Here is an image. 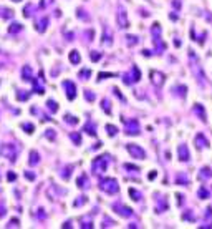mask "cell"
Wrapping results in <instances>:
<instances>
[{
    "label": "cell",
    "instance_id": "ab89813d",
    "mask_svg": "<svg viewBox=\"0 0 212 229\" xmlns=\"http://www.w3.org/2000/svg\"><path fill=\"white\" fill-rule=\"evenodd\" d=\"M8 179L13 181V179H15V174H13V173H8Z\"/></svg>",
    "mask_w": 212,
    "mask_h": 229
},
{
    "label": "cell",
    "instance_id": "ba28073f",
    "mask_svg": "<svg viewBox=\"0 0 212 229\" xmlns=\"http://www.w3.org/2000/svg\"><path fill=\"white\" fill-rule=\"evenodd\" d=\"M149 76H151L152 85H156V86H161L162 85V81H164V75L162 73H159V72H156V70H152V72L149 73Z\"/></svg>",
    "mask_w": 212,
    "mask_h": 229
},
{
    "label": "cell",
    "instance_id": "d4e9b609",
    "mask_svg": "<svg viewBox=\"0 0 212 229\" xmlns=\"http://www.w3.org/2000/svg\"><path fill=\"white\" fill-rule=\"evenodd\" d=\"M176 181H178L179 184H182V186H186L187 184V179H186V174H179L178 178H176Z\"/></svg>",
    "mask_w": 212,
    "mask_h": 229
},
{
    "label": "cell",
    "instance_id": "8992f818",
    "mask_svg": "<svg viewBox=\"0 0 212 229\" xmlns=\"http://www.w3.org/2000/svg\"><path fill=\"white\" fill-rule=\"evenodd\" d=\"M126 133L128 134H138L139 133V123L136 120H125Z\"/></svg>",
    "mask_w": 212,
    "mask_h": 229
},
{
    "label": "cell",
    "instance_id": "7c38bea8",
    "mask_svg": "<svg viewBox=\"0 0 212 229\" xmlns=\"http://www.w3.org/2000/svg\"><path fill=\"white\" fill-rule=\"evenodd\" d=\"M43 72H40V76H38V80H33V91H37V93H43Z\"/></svg>",
    "mask_w": 212,
    "mask_h": 229
},
{
    "label": "cell",
    "instance_id": "d6986e66",
    "mask_svg": "<svg viewBox=\"0 0 212 229\" xmlns=\"http://www.w3.org/2000/svg\"><path fill=\"white\" fill-rule=\"evenodd\" d=\"M196 144H197V148H201V146H207V139H205L202 134H197V136H196Z\"/></svg>",
    "mask_w": 212,
    "mask_h": 229
},
{
    "label": "cell",
    "instance_id": "30bf717a",
    "mask_svg": "<svg viewBox=\"0 0 212 229\" xmlns=\"http://www.w3.org/2000/svg\"><path fill=\"white\" fill-rule=\"evenodd\" d=\"M113 209H116L118 214L125 216V218H129V216H133V211L126 208V206H121V204H113Z\"/></svg>",
    "mask_w": 212,
    "mask_h": 229
},
{
    "label": "cell",
    "instance_id": "2e32d148",
    "mask_svg": "<svg viewBox=\"0 0 212 229\" xmlns=\"http://www.w3.org/2000/svg\"><path fill=\"white\" fill-rule=\"evenodd\" d=\"M46 23H48V17H43V19L38 20V23H37V30H38V32H45Z\"/></svg>",
    "mask_w": 212,
    "mask_h": 229
},
{
    "label": "cell",
    "instance_id": "3957f363",
    "mask_svg": "<svg viewBox=\"0 0 212 229\" xmlns=\"http://www.w3.org/2000/svg\"><path fill=\"white\" fill-rule=\"evenodd\" d=\"M0 153H2L5 158H8L10 161H15L17 156H19V148H17L15 144H3L2 148H0Z\"/></svg>",
    "mask_w": 212,
    "mask_h": 229
},
{
    "label": "cell",
    "instance_id": "5b68a950",
    "mask_svg": "<svg viewBox=\"0 0 212 229\" xmlns=\"http://www.w3.org/2000/svg\"><path fill=\"white\" fill-rule=\"evenodd\" d=\"M139 78H141V72L136 67H133L131 70H129V73L123 75V81H125L126 85H131V83H134V81H138Z\"/></svg>",
    "mask_w": 212,
    "mask_h": 229
},
{
    "label": "cell",
    "instance_id": "b9f144b4",
    "mask_svg": "<svg viewBox=\"0 0 212 229\" xmlns=\"http://www.w3.org/2000/svg\"><path fill=\"white\" fill-rule=\"evenodd\" d=\"M13 2H20V0H13Z\"/></svg>",
    "mask_w": 212,
    "mask_h": 229
},
{
    "label": "cell",
    "instance_id": "8fae6325",
    "mask_svg": "<svg viewBox=\"0 0 212 229\" xmlns=\"http://www.w3.org/2000/svg\"><path fill=\"white\" fill-rule=\"evenodd\" d=\"M178 153H179L181 161H187V160L191 158V153H189V150H187V146H186V144H179Z\"/></svg>",
    "mask_w": 212,
    "mask_h": 229
},
{
    "label": "cell",
    "instance_id": "d590c367",
    "mask_svg": "<svg viewBox=\"0 0 212 229\" xmlns=\"http://www.w3.org/2000/svg\"><path fill=\"white\" fill-rule=\"evenodd\" d=\"M45 134H46V136H48L50 139H55V134H53V130H46V133H45Z\"/></svg>",
    "mask_w": 212,
    "mask_h": 229
},
{
    "label": "cell",
    "instance_id": "ffe728a7",
    "mask_svg": "<svg viewBox=\"0 0 212 229\" xmlns=\"http://www.w3.org/2000/svg\"><path fill=\"white\" fill-rule=\"evenodd\" d=\"M210 176H212V171H210V169L209 168H202L201 169V173H199V178H210Z\"/></svg>",
    "mask_w": 212,
    "mask_h": 229
},
{
    "label": "cell",
    "instance_id": "9a60e30c",
    "mask_svg": "<svg viewBox=\"0 0 212 229\" xmlns=\"http://www.w3.org/2000/svg\"><path fill=\"white\" fill-rule=\"evenodd\" d=\"M40 161V156L37 151H30V160H28V163H30V166H35V164H38Z\"/></svg>",
    "mask_w": 212,
    "mask_h": 229
},
{
    "label": "cell",
    "instance_id": "d6a6232c",
    "mask_svg": "<svg viewBox=\"0 0 212 229\" xmlns=\"http://www.w3.org/2000/svg\"><path fill=\"white\" fill-rule=\"evenodd\" d=\"M80 76H81V78H83V76H85V78H88V76H90V70H81Z\"/></svg>",
    "mask_w": 212,
    "mask_h": 229
},
{
    "label": "cell",
    "instance_id": "74e56055",
    "mask_svg": "<svg viewBox=\"0 0 212 229\" xmlns=\"http://www.w3.org/2000/svg\"><path fill=\"white\" fill-rule=\"evenodd\" d=\"M8 226H10V227H15V226H19V221H17V219H12Z\"/></svg>",
    "mask_w": 212,
    "mask_h": 229
},
{
    "label": "cell",
    "instance_id": "5bb4252c",
    "mask_svg": "<svg viewBox=\"0 0 212 229\" xmlns=\"http://www.w3.org/2000/svg\"><path fill=\"white\" fill-rule=\"evenodd\" d=\"M22 78L25 80V81H33V75H32V68L25 65L22 68Z\"/></svg>",
    "mask_w": 212,
    "mask_h": 229
},
{
    "label": "cell",
    "instance_id": "f546056e",
    "mask_svg": "<svg viewBox=\"0 0 212 229\" xmlns=\"http://www.w3.org/2000/svg\"><path fill=\"white\" fill-rule=\"evenodd\" d=\"M199 196H201L202 199H205L209 196V193H207V189H205V188H201V189H199Z\"/></svg>",
    "mask_w": 212,
    "mask_h": 229
},
{
    "label": "cell",
    "instance_id": "cb8c5ba5",
    "mask_svg": "<svg viewBox=\"0 0 212 229\" xmlns=\"http://www.w3.org/2000/svg\"><path fill=\"white\" fill-rule=\"evenodd\" d=\"M20 30H22V25H20V23H12V27L8 28L10 33H15V32H20Z\"/></svg>",
    "mask_w": 212,
    "mask_h": 229
},
{
    "label": "cell",
    "instance_id": "4fadbf2b",
    "mask_svg": "<svg viewBox=\"0 0 212 229\" xmlns=\"http://www.w3.org/2000/svg\"><path fill=\"white\" fill-rule=\"evenodd\" d=\"M118 23H119V27H129V22H128V15L125 10H119L118 12Z\"/></svg>",
    "mask_w": 212,
    "mask_h": 229
},
{
    "label": "cell",
    "instance_id": "6da1fadb",
    "mask_svg": "<svg viewBox=\"0 0 212 229\" xmlns=\"http://www.w3.org/2000/svg\"><path fill=\"white\" fill-rule=\"evenodd\" d=\"M108 164H109V156H108V155L99 156V158H96V160L93 161V171L98 173V174H101V173L106 171Z\"/></svg>",
    "mask_w": 212,
    "mask_h": 229
},
{
    "label": "cell",
    "instance_id": "4dcf8cb0",
    "mask_svg": "<svg viewBox=\"0 0 212 229\" xmlns=\"http://www.w3.org/2000/svg\"><path fill=\"white\" fill-rule=\"evenodd\" d=\"M65 118H66V121H68V123H72V125H76V123H78V120H76L75 116H70V115H66V116H65Z\"/></svg>",
    "mask_w": 212,
    "mask_h": 229
},
{
    "label": "cell",
    "instance_id": "7a4b0ae2",
    "mask_svg": "<svg viewBox=\"0 0 212 229\" xmlns=\"http://www.w3.org/2000/svg\"><path fill=\"white\" fill-rule=\"evenodd\" d=\"M99 188H101L104 193H108V194H114V193H118V189H119V186H118V181L113 179V178L103 179L101 183H99Z\"/></svg>",
    "mask_w": 212,
    "mask_h": 229
},
{
    "label": "cell",
    "instance_id": "f1b7e54d",
    "mask_svg": "<svg viewBox=\"0 0 212 229\" xmlns=\"http://www.w3.org/2000/svg\"><path fill=\"white\" fill-rule=\"evenodd\" d=\"M126 38H128V40H126L128 45H134V43H138V38H136V37H133V35H128Z\"/></svg>",
    "mask_w": 212,
    "mask_h": 229
},
{
    "label": "cell",
    "instance_id": "8d00e7d4",
    "mask_svg": "<svg viewBox=\"0 0 212 229\" xmlns=\"http://www.w3.org/2000/svg\"><path fill=\"white\" fill-rule=\"evenodd\" d=\"M72 139H73V141H75L76 144L80 143V136H78V134H76V133H73V134H72Z\"/></svg>",
    "mask_w": 212,
    "mask_h": 229
},
{
    "label": "cell",
    "instance_id": "e575fe53",
    "mask_svg": "<svg viewBox=\"0 0 212 229\" xmlns=\"http://www.w3.org/2000/svg\"><path fill=\"white\" fill-rule=\"evenodd\" d=\"M99 58H101V53H91V60H93V62L99 60Z\"/></svg>",
    "mask_w": 212,
    "mask_h": 229
},
{
    "label": "cell",
    "instance_id": "52a82bcc",
    "mask_svg": "<svg viewBox=\"0 0 212 229\" xmlns=\"http://www.w3.org/2000/svg\"><path fill=\"white\" fill-rule=\"evenodd\" d=\"M126 148H128V151L131 153L134 158H139V160H144V158H146L144 150H143V148H139V146H136V144H128Z\"/></svg>",
    "mask_w": 212,
    "mask_h": 229
},
{
    "label": "cell",
    "instance_id": "e0dca14e",
    "mask_svg": "<svg viewBox=\"0 0 212 229\" xmlns=\"http://www.w3.org/2000/svg\"><path fill=\"white\" fill-rule=\"evenodd\" d=\"M70 62H72L73 65H78V63H80V53L76 50L70 52Z\"/></svg>",
    "mask_w": 212,
    "mask_h": 229
},
{
    "label": "cell",
    "instance_id": "ac0fdd59",
    "mask_svg": "<svg viewBox=\"0 0 212 229\" xmlns=\"http://www.w3.org/2000/svg\"><path fill=\"white\" fill-rule=\"evenodd\" d=\"M85 131L88 134H96V128H95V125H93V121H88L85 125Z\"/></svg>",
    "mask_w": 212,
    "mask_h": 229
},
{
    "label": "cell",
    "instance_id": "277c9868",
    "mask_svg": "<svg viewBox=\"0 0 212 229\" xmlns=\"http://www.w3.org/2000/svg\"><path fill=\"white\" fill-rule=\"evenodd\" d=\"M151 33H152V40H154V43H156V50H164L166 48V45H164L161 42V27H159V23H154L151 28Z\"/></svg>",
    "mask_w": 212,
    "mask_h": 229
},
{
    "label": "cell",
    "instance_id": "1f68e13d",
    "mask_svg": "<svg viewBox=\"0 0 212 229\" xmlns=\"http://www.w3.org/2000/svg\"><path fill=\"white\" fill-rule=\"evenodd\" d=\"M28 95H30V93H17V98L19 100H27Z\"/></svg>",
    "mask_w": 212,
    "mask_h": 229
},
{
    "label": "cell",
    "instance_id": "4316f807",
    "mask_svg": "<svg viewBox=\"0 0 212 229\" xmlns=\"http://www.w3.org/2000/svg\"><path fill=\"white\" fill-rule=\"evenodd\" d=\"M22 128H23V130H27V133H33V130H35V126L30 125V123H23Z\"/></svg>",
    "mask_w": 212,
    "mask_h": 229
},
{
    "label": "cell",
    "instance_id": "603a6c76",
    "mask_svg": "<svg viewBox=\"0 0 212 229\" xmlns=\"http://www.w3.org/2000/svg\"><path fill=\"white\" fill-rule=\"evenodd\" d=\"M86 183H88V178H86L85 174H81L80 178H78V186H80V188H83V186H85V188H86V186H88Z\"/></svg>",
    "mask_w": 212,
    "mask_h": 229
},
{
    "label": "cell",
    "instance_id": "60d3db41",
    "mask_svg": "<svg viewBox=\"0 0 212 229\" xmlns=\"http://www.w3.org/2000/svg\"><path fill=\"white\" fill-rule=\"evenodd\" d=\"M27 178H28V179H33V178H35V176H33L32 173H27Z\"/></svg>",
    "mask_w": 212,
    "mask_h": 229
},
{
    "label": "cell",
    "instance_id": "44dd1931",
    "mask_svg": "<svg viewBox=\"0 0 212 229\" xmlns=\"http://www.w3.org/2000/svg\"><path fill=\"white\" fill-rule=\"evenodd\" d=\"M46 106H48V110L53 111V113H55V111H58V105L53 101V100H48V101H46Z\"/></svg>",
    "mask_w": 212,
    "mask_h": 229
},
{
    "label": "cell",
    "instance_id": "7402d4cb",
    "mask_svg": "<svg viewBox=\"0 0 212 229\" xmlns=\"http://www.w3.org/2000/svg\"><path fill=\"white\" fill-rule=\"evenodd\" d=\"M194 111H197L199 116H201V120L205 121V111H204V108H201L199 105H196V106H194Z\"/></svg>",
    "mask_w": 212,
    "mask_h": 229
},
{
    "label": "cell",
    "instance_id": "83f0119b",
    "mask_svg": "<svg viewBox=\"0 0 212 229\" xmlns=\"http://www.w3.org/2000/svg\"><path fill=\"white\" fill-rule=\"evenodd\" d=\"M129 194L133 196V199H134V201H139V199H141V194H139L138 191H134L133 188H131V189H129Z\"/></svg>",
    "mask_w": 212,
    "mask_h": 229
},
{
    "label": "cell",
    "instance_id": "836d02e7",
    "mask_svg": "<svg viewBox=\"0 0 212 229\" xmlns=\"http://www.w3.org/2000/svg\"><path fill=\"white\" fill-rule=\"evenodd\" d=\"M103 108L106 113H111V108H108V100H103Z\"/></svg>",
    "mask_w": 212,
    "mask_h": 229
},
{
    "label": "cell",
    "instance_id": "f35d334b",
    "mask_svg": "<svg viewBox=\"0 0 212 229\" xmlns=\"http://www.w3.org/2000/svg\"><path fill=\"white\" fill-rule=\"evenodd\" d=\"M85 95H86V98H88V100H93V98H95V95H93V93H90V91H86Z\"/></svg>",
    "mask_w": 212,
    "mask_h": 229
},
{
    "label": "cell",
    "instance_id": "9c48e42d",
    "mask_svg": "<svg viewBox=\"0 0 212 229\" xmlns=\"http://www.w3.org/2000/svg\"><path fill=\"white\" fill-rule=\"evenodd\" d=\"M63 86L66 88V96L70 98V100H75V96H76V91H75V83L73 81H63Z\"/></svg>",
    "mask_w": 212,
    "mask_h": 229
},
{
    "label": "cell",
    "instance_id": "484cf974",
    "mask_svg": "<svg viewBox=\"0 0 212 229\" xmlns=\"http://www.w3.org/2000/svg\"><path fill=\"white\" fill-rule=\"evenodd\" d=\"M106 130H108V134H109V136H114V134L118 133L116 126H113V125H108V126H106Z\"/></svg>",
    "mask_w": 212,
    "mask_h": 229
}]
</instances>
